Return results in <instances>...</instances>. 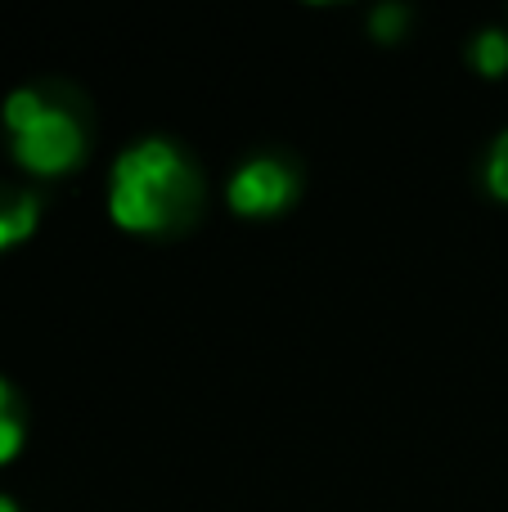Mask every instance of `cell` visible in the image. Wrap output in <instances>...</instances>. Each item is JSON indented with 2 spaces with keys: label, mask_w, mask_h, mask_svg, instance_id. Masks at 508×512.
<instances>
[{
  "label": "cell",
  "mask_w": 508,
  "mask_h": 512,
  "mask_svg": "<svg viewBox=\"0 0 508 512\" xmlns=\"http://www.w3.org/2000/svg\"><path fill=\"white\" fill-rule=\"evenodd\" d=\"M405 23H410V9H405V5H383L374 14V36H378V41H401Z\"/></svg>",
  "instance_id": "ba28073f"
},
{
  "label": "cell",
  "mask_w": 508,
  "mask_h": 512,
  "mask_svg": "<svg viewBox=\"0 0 508 512\" xmlns=\"http://www.w3.org/2000/svg\"><path fill=\"white\" fill-rule=\"evenodd\" d=\"M203 207V180L171 140H140L113 162L108 216L131 234H176Z\"/></svg>",
  "instance_id": "6da1fadb"
},
{
  "label": "cell",
  "mask_w": 508,
  "mask_h": 512,
  "mask_svg": "<svg viewBox=\"0 0 508 512\" xmlns=\"http://www.w3.org/2000/svg\"><path fill=\"white\" fill-rule=\"evenodd\" d=\"M5 126L14 135V158L32 176H63L86 158V122L50 86H23L5 99Z\"/></svg>",
  "instance_id": "7a4b0ae2"
},
{
  "label": "cell",
  "mask_w": 508,
  "mask_h": 512,
  "mask_svg": "<svg viewBox=\"0 0 508 512\" xmlns=\"http://www.w3.org/2000/svg\"><path fill=\"white\" fill-rule=\"evenodd\" d=\"M297 198V176L279 158H252L230 176L225 203L239 216H279Z\"/></svg>",
  "instance_id": "3957f363"
},
{
  "label": "cell",
  "mask_w": 508,
  "mask_h": 512,
  "mask_svg": "<svg viewBox=\"0 0 508 512\" xmlns=\"http://www.w3.org/2000/svg\"><path fill=\"white\" fill-rule=\"evenodd\" d=\"M23 450V414H18V396L5 378H0V463H9Z\"/></svg>",
  "instance_id": "8992f818"
},
{
  "label": "cell",
  "mask_w": 508,
  "mask_h": 512,
  "mask_svg": "<svg viewBox=\"0 0 508 512\" xmlns=\"http://www.w3.org/2000/svg\"><path fill=\"white\" fill-rule=\"evenodd\" d=\"M36 216H41V203H36L32 189L0 185V252L23 243L36 230Z\"/></svg>",
  "instance_id": "277c9868"
},
{
  "label": "cell",
  "mask_w": 508,
  "mask_h": 512,
  "mask_svg": "<svg viewBox=\"0 0 508 512\" xmlns=\"http://www.w3.org/2000/svg\"><path fill=\"white\" fill-rule=\"evenodd\" d=\"M486 189H491L500 203H508V131L491 144V153H486Z\"/></svg>",
  "instance_id": "52a82bcc"
},
{
  "label": "cell",
  "mask_w": 508,
  "mask_h": 512,
  "mask_svg": "<svg viewBox=\"0 0 508 512\" xmlns=\"http://www.w3.org/2000/svg\"><path fill=\"white\" fill-rule=\"evenodd\" d=\"M468 63H473L482 77H504L508 72V36L500 27H486V32L473 36V45H468Z\"/></svg>",
  "instance_id": "5b68a950"
},
{
  "label": "cell",
  "mask_w": 508,
  "mask_h": 512,
  "mask_svg": "<svg viewBox=\"0 0 508 512\" xmlns=\"http://www.w3.org/2000/svg\"><path fill=\"white\" fill-rule=\"evenodd\" d=\"M0 512H18V504H14V499H5V495H0Z\"/></svg>",
  "instance_id": "9c48e42d"
}]
</instances>
